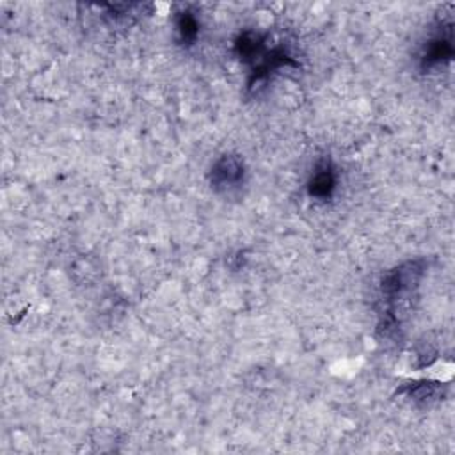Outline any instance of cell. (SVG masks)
<instances>
[{"mask_svg":"<svg viewBox=\"0 0 455 455\" xmlns=\"http://www.w3.org/2000/svg\"><path fill=\"white\" fill-rule=\"evenodd\" d=\"M428 263L423 258L409 259L387 270L379 284V331L386 338L398 336L412 307V299L427 274Z\"/></svg>","mask_w":455,"mask_h":455,"instance_id":"6da1fadb","label":"cell"},{"mask_svg":"<svg viewBox=\"0 0 455 455\" xmlns=\"http://www.w3.org/2000/svg\"><path fill=\"white\" fill-rule=\"evenodd\" d=\"M453 25L451 20L441 21L437 28L421 44L418 60L423 73L435 71L446 66L453 57Z\"/></svg>","mask_w":455,"mask_h":455,"instance_id":"7a4b0ae2","label":"cell"},{"mask_svg":"<svg viewBox=\"0 0 455 455\" xmlns=\"http://www.w3.org/2000/svg\"><path fill=\"white\" fill-rule=\"evenodd\" d=\"M247 169L243 158L233 153L219 156L208 172L210 185L215 192H235L245 183Z\"/></svg>","mask_w":455,"mask_h":455,"instance_id":"3957f363","label":"cell"},{"mask_svg":"<svg viewBox=\"0 0 455 455\" xmlns=\"http://www.w3.org/2000/svg\"><path fill=\"white\" fill-rule=\"evenodd\" d=\"M338 188V169L334 165V162L329 156H322L315 162L307 183H306V190L307 196L313 201H320V203H327L334 197Z\"/></svg>","mask_w":455,"mask_h":455,"instance_id":"277c9868","label":"cell"},{"mask_svg":"<svg viewBox=\"0 0 455 455\" xmlns=\"http://www.w3.org/2000/svg\"><path fill=\"white\" fill-rule=\"evenodd\" d=\"M398 393H403L407 398H411L416 403H432L441 398L443 393V382L437 380H412L403 384Z\"/></svg>","mask_w":455,"mask_h":455,"instance_id":"5b68a950","label":"cell"},{"mask_svg":"<svg viewBox=\"0 0 455 455\" xmlns=\"http://www.w3.org/2000/svg\"><path fill=\"white\" fill-rule=\"evenodd\" d=\"M174 27H176V36H178V43L185 48L194 46L199 39L201 34V21L197 18V14L190 9H183L176 14L174 20Z\"/></svg>","mask_w":455,"mask_h":455,"instance_id":"8992f818","label":"cell"}]
</instances>
